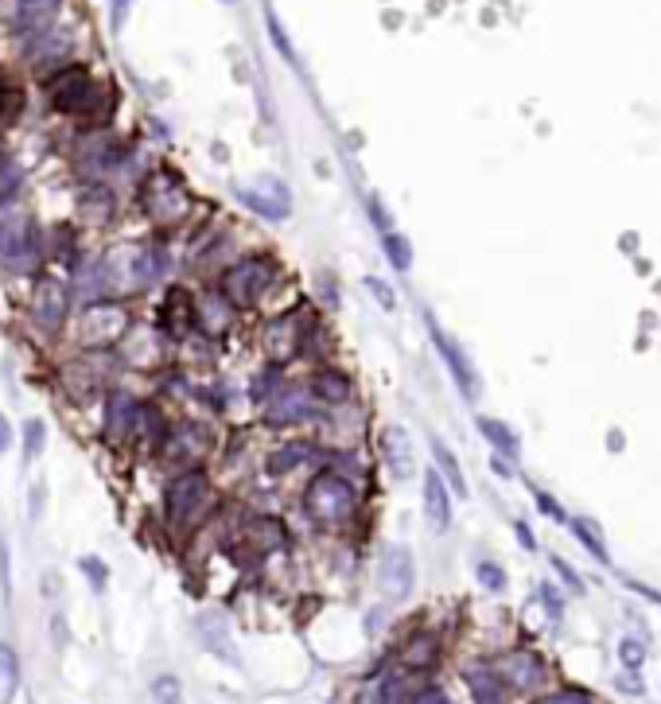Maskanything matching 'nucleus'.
I'll return each instance as SVG.
<instances>
[{
	"mask_svg": "<svg viewBox=\"0 0 661 704\" xmlns=\"http://www.w3.org/2000/svg\"><path fill=\"white\" fill-rule=\"evenodd\" d=\"M300 506L319 529H343L358 518L362 494L354 487V479L339 475V471H315L300 494Z\"/></svg>",
	"mask_w": 661,
	"mask_h": 704,
	"instance_id": "obj_1",
	"label": "nucleus"
},
{
	"mask_svg": "<svg viewBox=\"0 0 661 704\" xmlns=\"http://www.w3.org/2000/svg\"><path fill=\"white\" fill-rule=\"evenodd\" d=\"M47 102L67 113V117H82V121H98L105 117L102 109H109V94L105 86L86 71V67H59L47 78Z\"/></svg>",
	"mask_w": 661,
	"mask_h": 704,
	"instance_id": "obj_2",
	"label": "nucleus"
},
{
	"mask_svg": "<svg viewBox=\"0 0 661 704\" xmlns=\"http://www.w3.org/2000/svg\"><path fill=\"white\" fill-rule=\"evenodd\" d=\"M277 281V261L269 253H242L238 261H230L218 277V292L238 308V312H249L257 308L269 288Z\"/></svg>",
	"mask_w": 661,
	"mask_h": 704,
	"instance_id": "obj_3",
	"label": "nucleus"
},
{
	"mask_svg": "<svg viewBox=\"0 0 661 704\" xmlns=\"http://www.w3.org/2000/svg\"><path fill=\"white\" fill-rule=\"evenodd\" d=\"M214 510V483L203 467H179L164 487V514L179 529L199 526Z\"/></svg>",
	"mask_w": 661,
	"mask_h": 704,
	"instance_id": "obj_4",
	"label": "nucleus"
},
{
	"mask_svg": "<svg viewBox=\"0 0 661 704\" xmlns=\"http://www.w3.org/2000/svg\"><path fill=\"white\" fill-rule=\"evenodd\" d=\"M140 207L148 214V222H156V226H183L195 211V195L183 183V176H175L172 168H160L144 179Z\"/></svg>",
	"mask_w": 661,
	"mask_h": 704,
	"instance_id": "obj_5",
	"label": "nucleus"
},
{
	"mask_svg": "<svg viewBox=\"0 0 661 704\" xmlns=\"http://www.w3.org/2000/svg\"><path fill=\"white\" fill-rule=\"evenodd\" d=\"M39 257V226L24 214L0 211V265H8L12 273H32Z\"/></svg>",
	"mask_w": 661,
	"mask_h": 704,
	"instance_id": "obj_6",
	"label": "nucleus"
},
{
	"mask_svg": "<svg viewBox=\"0 0 661 704\" xmlns=\"http://www.w3.org/2000/svg\"><path fill=\"white\" fill-rule=\"evenodd\" d=\"M424 327H428V339H432V347L436 354L444 358V366H448V374H452L455 389L463 393V401H479V393H483V382H479V370H475V362L467 358V351L455 343L452 335L436 323L432 312H424Z\"/></svg>",
	"mask_w": 661,
	"mask_h": 704,
	"instance_id": "obj_7",
	"label": "nucleus"
},
{
	"mask_svg": "<svg viewBox=\"0 0 661 704\" xmlns=\"http://www.w3.org/2000/svg\"><path fill=\"white\" fill-rule=\"evenodd\" d=\"M156 448L175 467H203V459L214 448V436L199 421H179L172 428H164V436H160Z\"/></svg>",
	"mask_w": 661,
	"mask_h": 704,
	"instance_id": "obj_8",
	"label": "nucleus"
},
{
	"mask_svg": "<svg viewBox=\"0 0 661 704\" xmlns=\"http://www.w3.org/2000/svg\"><path fill=\"white\" fill-rule=\"evenodd\" d=\"M315 413H319V405L304 382H280L277 393L261 405V421L269 428H296V424L312 421Z\"/></svg>",
	"mask_w": 661,
	"mask_h": 704,
	"instance_id": "obj_9",
	"label": "nucleus"
},
{
	"mask_svg": "<svg viewBox=\"0 0 661 704\" xmlns=\"http://www.w3.org/2000/svg\"><path fill=\"white\" fill-rule=\"evenodd\" d=\"M70 319V284L59 277H39L32 288V323L43 335H59Z\"/></svg>",
	"mask_w": 661,
	"mask_h": 704,
	"instance_id": "obj_10",
	"label": "nucleus"
},
{
	"mask_svg": "<svg viewBox=\"0 0 661 704\" xmlns=\"http://www.w3.org/2000/svg\"><path fill=\"white\" fill-rule=\"evenodd\" d=\"M238 203L245 211H253L265 222H284L288 211H292V199H288V183H280L277 176H257L245 187H234Z\"/></svg>",
	"mask_w": 661,
	"mask_h": 704,
	"instance_id": "obj_11",
	"label": "nucleus"
},
{
	"mask_svg": "<svg viewBox=\"0 0 661 704\" xmlns=\"http://www.w3.org/2000/svg\"><path fill=\"white\" fill-rule=\"evenodd\" d=\"M78 331H82V343L86 347H113V343H121V335L129 331V316H125V308H117V304H109V300H98V304H90L82 319H78Z\"/></svg>",
	"mask_w": 661,
	"mask_h": 704,
	"instance_id": "obj_12",
	"label": "nucleus"
},
{
	"mask_svg": "<svg viewBox=\"0 0 661 704\" xmlns=\"http://www.w3.org/2000/svg\"><path fill=\"white\" fill-rule=\"evenodd\" d=\"M413 584H417L413 553L405 545H385L382 557H378V588H382V596L389 603H401V599H409Z\"/></svg>",
	"mask_w": 661,
	"mask_h": 704,
	"instance_id": "obj_13",
	"label": "nucleus"
},
{
	"mask_svg": "<svg viewBox=\"0 0 661 704\" xmlns=\"http://www.w3.org/2000/svg\"><path fill=\"white\" fill-rule=\"evenodd\" d=\"M261 347L269 354V362H288V358H296V354L308 347V323L300 316H273L265 319V327H261Z\"/></svg>",
	"mask_w": 661,
	"mask_h": 704,
	"instance_id": "obj_14",
	"label": "nucleus"
},
{
	"mask_svg": "<svg viewBox=\"0 0 661 704\" xmlns=\"http://www.w3.org/2000/svg\"><path fill=\"white\" fill-rule=\"evenodd\" d=\"M494 673L502 677V685L522 689V693H533V689H541V685L549 681L545 658L533 654V650H514V654H506V658L494 666Z\"/></svg>",
	"mask_w": 661,
	"mask_h": 704,
	"instance_id": "obj_15",
	"label": "nucleus"
},
{
	"mask_svg": "<svg viewBox=\"0 0 661 704\" xmlns=\"http://www.w3.org/2000/svg\"><path fill=\"white\" fill-rule=\"evenodd\" d=\"M59 12H63V0H20L12 12V32L20 39L47 36V32H55Z\"/></svg>",
	"mask_w": 661,
	"mask_h": 704,
	"instance_id": "obj_16",
	"label": "nucleus"
},
{
	"mask_svg": "<svg viewBox=\"0 0 661 704\" xmlns=\"http://www.w3.org/2000/svg\"><path fill=\"white\" fill-rule=\"evenodd\" d=\"M195 638L207 646L218 662L242 666V654H238V642H234V634H230V623H226L218 611H203V615L195 619Z\"/></svg>",
	"mask_w": 661,
	"mask_h": 704,
	"instance_id": "obj_17",
	"label": "nucleus"
},
{
	"mask_svg": "<svg viewBox=\"0 0 661 704\" xmlns=\"http://www.w3.org/2000/svg\"><path fill=\"white\" fill-rule=\"evenodd\" d=\"M378 456H382V463L389 467L393 479H409L413 467H417V459H413V436L401 424H385L382 432H378Z\"/></svg>",
	"mask_w": 661,
	"mask_h": 704,
	"instance_id": "obj_18",
	"label": "nucleus"
},
{
	"mask_svg": "<svg viewBox=\"0 0 661 704\" xmlns=\"http://www.w3.org/2000/svg\"><path fill=\"white\" fill-rule=\"evenodd\" d=\"M420 498H424V518L436 533L452 526V487L444 483V475L436 467H424V483H420Z\"/></svg>",
	"mask_w": 661,
	"mask_h": 704,
	"instance_id": "obj_19",
	"label": "nucleus"
},
{
	"mask_svg": "<svg viewBox=\"0 0 661 704\" xmlns=\"http://www.w3.org/2000/svg\"><path fill=\"white\" fill-rule=\"evenodd\" d=\"M304 386L315 397V405H347L350 393H354V378L339 366H315Z\"/></svg>",
	"mask_w": 661,
	"mask_h": 704,
	"instance_id": "obj_20",
	"label": "nucleus"
},
{
	"mask_svg": "<svg viewBox=\"0 0 661 704\" xmlns=\"http://www.w3.org/2000/svg\"><path fill=\"white\" fill-rule=\"evenodd\" d=\"M234 316H238V308H234L218 288L195 300V327H199L203 335H210V339L226 335V331L234 327Z\"/></svg>",
	"mask_w": 661,
	"mask_h": 704,
	"instance_id": "obj_21",
	"label": "nucleus"
},
{
	"mask_svg": "<svg viewBox=\"0 0 661 704\" xmlns=\"http://www.w3.org/2000/svg\"><path fill=\"white\" fill-rule=\"evenodd\" d=\"M315 456H319V448H315V444H308V440H292V444H280V448L269 452V459H265V471H269L273 479H284V475H296L300 467L315 463Z\"/></svg>",
	"mask_w": 661,
	"mask_h": 704,
	"instance_id": "obj_22",
	"label": "nucleus"
},
{
	"mask_svg": "<svg viewBox=\"0 0 661 704\" xmlns=\"http://www.w3.org/2000/svg\"><path fill=\"white\" fill-rule=\"evenodd\" d=\"M428 452H432V467L444 475V483L452 487V494L467 498V479H463V467H459V459H455L452 448H448L440 436H432V440H428Z\"/></svg>",
	"mask_w": 661,
	"mask_h": 704,
	"instance_id": "obj_23",
	"label": "nucleus"
},
{
	"mask_svg": "<svg viewBox=\"0 0 661 704\" xmlns=\"http://www.w3.org/2000/svg\"><path fill=\"white\" fill-rule=\"evenodd\" d=\"M245 541H249V549L253 553H273V549H280L284 541H288V529H284V522H277V518H253L249 526H245Z\"/></svg>",
	"mask_w": 661,
	"mask_h": 704,
	"instance_id": "obj_24",
	"label": "nucleus"
},
{
	"mask_svg": "<svg viewBox=\"0 0 661 704\" xmlns=\"http://www.w3.org/2000/svg\"><path fill=\"white\" fill-rule=\"evenodd\" d=\"M475 428L487 436V444L494 448V456H502V459H518V456H522V440H518V432H514L510 424L494 421V417H479V421H475Z\"/></svg>",
	"mask_w": 661,
	"mask_h": 704,
	"instance_id": "obj_25",
	"label": "nucleus"
},
{
	"mask_svg": "<svg viewBox=\"0 0 661 704\" xmlns=\"http://www.w3.org/2000/svg\"><path fill=\"white\" fill-rule=\"evenodd\" d=\"M463 677L471 685L475 704H506V685H502V677L494 669H467Z\"/></svg>",
	"mask_w": 661,
	"mask_h": 704,
	"instance_id": "obj_26",
	"label": "nucleus"
},
{
	"mask_svg": "<svg viewBox=\"0 0 661 704\" xmlns=\"http://www.w3.org/2000/svg\"><path fill=\"white\" fill-rule=\"evenodd\" d=\"M382 253L397 273H409V269H413V242H409L401 230H385L382 234Z\"/></svg>",
	"mask_w": 661,
	"mask_h": 704,
	"instance_id": "obj_27",
	"label": "nucleus"
},
{
	"mask_svg": "<svg viewBox=\"0 0 661 704\" xmlns=\"http://www.w3.org/2000/svg\"><path fill=\"white\" fill-rule=\"evenodd\" d=\"M572 533H576V541H580L599 564L611 561V553H607V545H603V533H599V526H595L592 518H572Z\"/></svg>",
	"mask_w": 661,
	"mask_h": 704,
	"instance_id": "obj_28",
	"label": "nucleus"
},
{
	"mask_svg": "<svg viewBox=\"0 0 661 704\" xmlns=\"http://www.w3.org/2000/svg\"><path fill=\"white\" fill-rule=\"evenodd\" d=\"M20 444H24V463H35L47 448V421L43 417H28L20 428Z\"/></svg>",
	"mask_w": 661,
	"mask_h": 704,
	"instance_id": "obj_29",
	"label": "nucleus"
},
{
	"mask_svg": "<svg viewBox=\"0 0 661 704\" xmlns=\"http://www.w3.org/2000/svg\"><path fill=\"white\" fill-rule=\"evenodd\" d=\"M436 654H440V646H436V638L432 634H413L409 638V646H405V666L409 669H428L436 662Z\"/></svg>",
	"mask_w": 661,
	"mask_h": 704,
	"instance_id": "obj_30",
	"label": "nucleus"
},
{
	"mask_svg": "<svg viewBox=\"0 0 661 704\" xmlns=\"http://www.w3.org/2000/svg\"><path fill=\"white\" fill-rule=\"evenodd\" d=\"M16 689H20V658L8 642H0V697L8 701Z\"/></svg>",
	"mask_w": 661,
	"mask_h": 704,
	"instance_id": "obj_31",
	"label": "nucleus"
},
{
	"mask_svg": "<svg viewBox=\"0 0 661 704\" xmlns=\"http://www.w3.org/2000/svg\"><path fill=\"white\" fill-rule=\"evenodd\" d=\"M78 572L86 576V584L94 588V592H105L109 588V564L102 561V557H78Z\"/></svg>",
	"mask_w": 661,
	"mask_h": 704,
	"instance_id": "obj_32",
	"label": "nucleus"
},
{
	"mask_svg": "<svg viewBox=\"0 0 661 704\" xmlns=\"http://www.w3.org/2000/svg\"><path fill=\"white\" fill-rule=\"evenodd\" d=\"M152 704H183V685H179V677H172V673L156 677V681H152Z\"/></svg>",
	"mask_w": 661,
	"mask_h": 704,
	"instance_id": "obj_33",
	"label": "nucleus"
},
{
	"mask_svg": "<svg viewBox=\"0 0 661 704\" xmlns=\"http://www.w3.org/2000/svg\"><path fill=\"white\" fill-rule=\"evenodd\" d=\"M475 576H479V584H483L487 592H506V572H502L494 561L479 564V568H475Z\"/></svg>",
	"mask_w": 661,
	"mask_h": 704,
	"instance_id": "obj_34",
	"label": "nucleus"
},
{
	"mask_svg": "<svg viewBox=\"0 0 661 704\" xmlns=\"http://www.w3.org/2000/svg\"><path fill=\"white\" fill-rule=\"evenodd\" d=\"M366 214H370V222H374V230H378V234L393 230V214L385 211V203L378 199V195H370V199H366Z\"/></svg>",
	"mask_w": 661,
	"mask_h": 704,
	"instance_id": "obj_35",
	"label": "nucleus"
},
{
	"mask_svg": "<svg viewBox=\"0 0 661 704\" xmlns=\"http://www.w3.org/2000/svg\"><path fill=\"white\" fill-rule=\"evenodd\" d=\"M619 658H623V666L627 669H642V662H646V650H642V642H638V638H623V642H619Z\"/></svg>",
	"mask_w": 661,
	"mask_h": 704,
	"instance_id": "obj_36",
	"label": "nucleus"
},
{
	"mask_svg": "<svg viewBox=\"0 0 661 704\" xmlns=\"http://www.w3.org/2000/svg\"><path fill=\"white\" fill-rule=\"evenodd\" d=\"M537 704H595V701L592 693H584V689H557V693L541 697Z\"/></svg>",
	"mask_w": 661,
	"mask_h": 704,
	"instance_id": "obj_37",
	"label": "nucleus"
},
{
	"mask_svg": "<svg viewBox=\"0 0 661 704\" xmlns=\"http://www.w3.org/2000/svg\"><path fill=\"white\" fill-rule=\"evenodd\" d=\"M0 596L4 603L12 599V557H8V541L0 537Z\"/></svg>",
	"mask_w": 661,
	"mask_h": 704,
	"instance_id": "obj_38",
	"label": "nucleus"
},
{
	"mask_svg": "<svg viewBox=\"0 0 661 704\" xmlns=\"http://www.w3.org/2000/svg\"><path fill=\"white\" fill-rule=\"evenodd\" d=\"M366 288H370V296L382 304L385 312H393V308H397V296H393V288H389L385 281H378V277H366Z\"/></svg>",
	"mask_w": 661,
	"mask_h": 704,
	"instance_id": "obj_39",
	"label": "nucleus"
},
{
	"mask_svg": "<svg viewBox=\"0 0 661 704\" xmlns=\"http://www.w3.org/2000/svg\"><path fill=\"white\" fill-rule=\"evenodd\" d=\"M133 4H137V0H113V4H109V24H113V32H121V28H125V20H129Z\"/></svg>",
	"mask_w": 661,
	"mask_h": 704,
	"instance_id": "obj_40",
	"label": "nucleus"
},
{
	"mask_svg": "<svg viewBox=\"0 0 661 704\" xmlns=\"http://www.w3.org/2000/svg\"><path fill=\"white\" fill-rule=\"evenodd\" d=\"M553 568H557V576L564 580V584H568V588H572V592H576V596H584V580L572 572V564L560 561V557H553Z\"/></svg>",
	"mask_w": 661,
	"mask_h": 704,
	"instance_id": "obj_41",
	"label": "nucleus"
},
{
	"mask_svg": "<svg viewBox=\"0 0 661 704\" xmlns=\"http://www.w3.org/2000/svg\"><path fill=\"white\" fill-rule=\"evenodd\" d=\"M533 498H537V510L545 514V518H553V522H564V510L557 506V498L545 491H533Z\"/></svg>",
	"mask_w": 661,
	"mask_h": 704,
	"instance_id": "obj_42",
	"label": "nucleus"
},
{
	"mask_svg": "<svg viewBox=\"0 0 661 704\" xmlns=\"http://www.w3.org/2000/svg\"><path fill=\"white\" fill-rule=\"evenodd\" d=\"M16 448V424L8 421V413H0V456H8Z\"/></svg>",
	"mask_w": 661,
	"mask_h": 704,
	"instance_id": "obj_43",
	"label": "nucleus"
},
{
	"mask_svg": "<svg viewBox=\"0 0 661 704\" xmlns=\"http://www.w3.org/2000/svg\"><path fill=\"white\" fill-rule=\"evenodd\" d=\"M541 603H545V611H549L553 619H560V615H564V603H560L557 588H549V584H541Z\"/></svg>",
	"mask_w": 661,
	"mask_h": 704,
	"instance_id": "obj_44",
	"label": "nucleus"
},
{
	"mask_svg": "<svg viewBox=\"0 0 661 704\" xmlns=\"http://www.w3.org/2000/svg\"><path fill=\"white\" fill-rule=\"evenodd\" d=\"M269 32H273V43H277V51L288 59V63H296V55H292V43H288V36L280 32V24L277 20H269Z\"/></svg>",
	"mask_w": 661,
	"mask_h": 704,
	"instance_id": "obj_45",
	"label": "nucleus"
},
{
	"mask_svg": "<svg viewBox=\"0 0 661 704\" xmlns=\"http://www.w3.org/2000/svg\"><path fill=\"white\" fill-rule=\"evenodd\" d=\"M514 533H518V541H522V549H529V553L537 549V541H533V533H529V526H525V522H518V526H514Z\"/></svg>",
	"mask_w": 661,
	"mask_h": 704,
	"instance_id": "obj_46",
	"label": "nucleus"
},
{
	"mask_svg": "<svg viewBox=\"0 0 661 704\" xmlns=\"http://www.w3.org/2000/svg\"><path fill=\"white\" fill-rule=\"evenodd\" d=\"M494 471H498L502 479H514V475H510V463H506L502 456H494Z\"/></svg>",
	"mask_w": 661,
	"mask_h": 704,
	"instance_id": "obj_47",
	"label": "nucleus"
},
{
	"mask_svg": "<svg viewBox=\"0 0 661 704\" xmlns=\"http://www.w3.org/2000/svg\"><path fill=\"white\" fill-rule=\"evenodd\" d=\"M222 4H226V8H234V4H238V0H222Z\"/></svg>",
	"mask_w": 661,
	"mask_h": 704,
	"instance_id": "obj_48",
	"label": "nucleus"
},
{
	"mask_svg": "<svg viewBox=\"0 0 661 704\" xmlns=\"http://www.w3.org/2000/svg\"><path fill=\"white\" fill-rule=\"evenodd\" d=\"M0 102H4V98H0ZM0 113H4V106H0Z\"/></svg>",
	"mask_w": 661,
	"mask_h": 704,
	"instance_id": "obj_49",
	"label": "nucleus"
}]
</instances>
